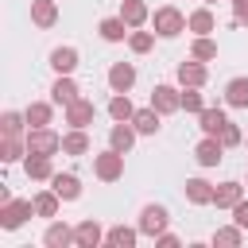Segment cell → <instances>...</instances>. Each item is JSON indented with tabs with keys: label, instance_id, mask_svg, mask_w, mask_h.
<instances>
[{
	"label": "cell",
	"instance_id": "obj_1",
	"mask_svg": "<svg viewBox=\"0 0 248 248\" xmlns=\"http://www.w3.org/2000/svg\"><path fill=\"white\" fill-rule=\"evenodd\" d=\"M62 147V140L50 128H31L27 132V155H54Z\"/></svg>",
	"mask_w": 248,
	"mask_h": 248
},
{
	"label": "cell",
	"instance_id": "obj_2",
	"mask_svg": "<svg viewBox=\"0 0 248 248\" xmlns=\"http://www.w3.org/2000/svg\"><path fill=\"white\" fill-rule=\"evenodd\" d=\"M182 27H186V19H182L178 8H159V12H155V31H159L163 39H174Z\"/></svg>",
	"mask_w": 248,
	"mask_h": 248
},
{
	"label": "cell",
	"instance_id": "obj_3",
	"mask_svg": "<svg viewBox=\"0 0 248 248\" xmlns=\"http://www.w3.org/2000/svg\"><path fill=\"white\" fill-rule=\"evenodd\" d=\"M120 174H124V151L108 147L105 155H97V178L112 182V178H120Z\"/></svg>",
	"mask_w": 248,
	"mask_h": 248
},
{
	"label": "cell",
	"instance_id": "obj_4",
	"mask_svg": "<svg viewBox=\"0 0 248 248\" xmlns=\"http://www.w3.org/2000/svg\"><path fill=\"white\" fill-rule=\"evenodd\" d=\"M31 213H35V202H4V209H0V225H4V229H19Z\"/></svg>",
	"mask_w": 248,
	"mask_h": 248
},
{
	"label": "cell",
	"instance_id": "obj_5",
	"mask_svg": "<svg viewBox=\"0 0 248 248\" xmlns=\"http://www.w3.org/2000/svg\"><path fill=\"white\" fill-rule=\"evenodd\" d=\"M163 229H167V209H163V205H147V209L140 213V232L159 236Z\"/></svg>",
	"mask_w": 248,
	"mask_h": 248
},
{
	"label": "cell",
	"instance_id": "obj_6",
	"mask_svg": "<svg viewBox=\"0 0 248 248\" xmlns=\"http://www.w3.org/2000/svg\"><path fill=\"white\" fill-rule=\"evenodd\" d=\"M132 81H136V66H132V62H116V66L108 70V85H112V93H128Z\"/></svg>",
	"mask_w": 248,
	"mask_h": 248
},
{
	"label": "cell",
	"instance_id": "obj_7",
	"mask_svg": "<svg viewBox=\"0 0 248 248\" xmlns=\"http://www.w3.org/2000/svg\"><path fill=\"white\" fill-rule=\"evenodd\" d=\"M151 108H159V112H174V108H182V93H174L170 85H155V93H151Z\"/></svg>",
	"mask_w": 248,
	"mask_h": 248
},
{
	"label": "cell",
	"instance_id": "obj_8",
	"mask_svg": "<svg viewBox=\"0 0 248 248\" xmlns=\"http://www.w3.org/2000/svg\"><path fill=\"white\" fill-rule=\"evenodd\" d=\"M221 151H225V143H221L217 136H205V140L198 143V151H194V155H198V163H202V167H217V163H221Z\"/></svg>",
	"mask_w": 248,
	"mask_h": 248
},
{
	"label": "cell",
	"instance_id": "obj_9",
	"mask_svg": "<svg viewBox=\"0 0 248 248\" xmlns=\"http://www.w3.org/2000/svg\"><path fill=\"white\" fill-rule=\"evenodd\" d=\"M89 120H93V101H81L78 97L74 105H66V124L70 128H85Z\"/></svg>",
	"mask_w": 248,
	"mask_h": 248
},
{
	"label": "cell",
	"instance_id": "obj_10",
	"mask_svg": "<svg viewBox=\"0 0 248 248\" xmlns=\"http://www.w3.org/2000/svg\"><path fill=\"white\" fill-rule=\"evenodd\" d=\"M50 97H54V105H74L78 101V85L70 81V74H58V81L50 85Z\"/></svg>",
	"mask_w": 248,
	"mask_h": 248
},
{
	"label": "cell",
	"instance_id": "obj_11",
	"mask_svg": "<svg viewBox=\"0 0 248 248\" xmlns=\"http://www.w3.org/2000/svg\"><path fill=\"white\" fill-rule=\"evenodd\" d=\"M50 190H54L58 198H66V202H74V198L81 194V182H78L74 174H54V178H50Z\"/></svg>",
	"mask_w": 248,
	"mask_h": 248
},
{
	"label": "cell",
	"instance_id": "obj_12",
	"mask_svg": "<svg viewBox=\"0 0 248 248\" xmlns=\"http://www.w3.org/2000/svg\"><path fill=\"white\" fill-rule=\"evenodd\" d=\"M31 19H35L39 27H50V23L58 19V8H54V0H31Z\"/></svg>",
	"mask_w": 248,
	"mask_h": 248
},
{
	"label": "cell",
	"instance_id": "obj_13",
	"mask_svg": "<svg viewBox=\"0 0 248 248\" xmlns=\"http://www.w3.org/2000/svg\"><path fill=\"white\" fill-rule=\"evenodd\" d=\"M132 124H136V132H143V136H155V132H159V108H136Z\"/></svg>",
	"mask_w": 248,
	"mask_h": 248
},
{
	"label": "cell",
	"instance_id": "obj_14",
	"mask_svg": "<svg viewBox=\"0 0 248 248\" xmlns=\"http://www.w3.org/2000/svg\"><path fill=\"white\" fill-rule=\"evenodd\" d=\"M62 151H66V155H85V151H89V136H85V128L66 132V136H62Z\"/></svg>",
	"mask_w": 248,
	"mask_h": 248
},
{
	"label": "cell",
	"instance_id": "obj_15",
	"mask_svg": "<svg viewBox=\"0 0 248 248\" xmlns=\"http://www.w3.org/2000/svg\"><path fill=\"white\" fill-rule=\"evenodd\" d=\"M101 236H105V232H101V225H97V221H81V225L74 229V240H78L81 248H93V244H101Z\"/></svg>",
	"mask_w": 248,
	"mask_h": 248
},
{
	"label": "cell",
	"instance_id": "obj_16",
	"mask_svg": "<svg viewBox=\"0 0 248 248\" xmlns=\"http://www.w3.org/2000/svg\"><path fill=\"white\" fill-rule=\"evenodd\" d=\"M120 19H124L128 27H140V23L147 19V4H143V0H124V4H120Z\"/></svg>",
	"mask_w": 248,
	"mask_h": 248
},
{
	"label": "cell",
	"instance_id": "obj_17",
	"mask_svg": "<svg viewBox=\"0 0 248 248\" xmlns=\"http://www.w3.org/2000/svg\"><path fill=\"white\" fill-rule=\"evenodd\" d=\"M225 101L236 105V108H248V78H232L225 85Z\"/></svg>",
	"mask_w": 248,
	"mask_h": 248
},
{
	"label": "cell",
	"instance_id": "obj_18",
	"mask_svg": "<svg viewBox=\"0 0 248 248\" xmlns=\"http://www.w3.org/2000/svg\"><path fill=\"white\" fill-rule=\"evenodd\" d=\"M50 66H54L58 74H70V70L78 66V50H74V46H58V50H50Z\"/></svg>",
	"mask_w": 248,
	"mask_h": 248
},
{
	"label": "cell",
	"instance_id": "obj_19",
	"mask_svg": "<svg viewBox=\"0 0 248 248\" xmlns=\"http://www.w3.org/2000/svg\"><path fill=\"white\" fill-rule=\"evenodd\" d=\"M198 116H202V132H205V136H221V128L229 124L221 108H202Z\"/></svg>",
	"mask_w": 248,
	"mask_h": 248
},
{
	"label": "cell",
	"instance_id": "obj_20",
	"mask_svg": "<svg viewBox=\"0 0 248 248\" xmlns=\"http://www.w3.org/2000/svg\"><path fill=\"white\" fill-rule=\"evenodd\" d=\"M97 31H101V39H108V43H120V39L128 35V23H124L120 16H112V19H101V27H97Z\"/></svg>",
	"mask_w": 248,
	"mask_h": 248
},
{
	"label": "cell",
	"instance_id": "obj_21",
	"mask_svg": "<svg viewBox=\"0 0 248 248\" xmlns=\"http://www.w3.org/2000/svg\"><path fill=\"white\" fill-rule=\"evenodd\" d=\"M186 198H190L194 205H205V202H213V186L202 182V178H190V182H186Z\"/></svg>",
	"mask_w": 248,
	"mask_h": 248
},
{
	"label": "cell",
	"instance_id": "obj_22",
	"mask_svg": "<svg viewBox=\"0 0 248 248\" xmlns=\"http://www.w3.org/2000/svg\"><path fill=\"white\" fill-rule=\"evenodd\" d=\"M240 202V182H221L217 190H213V205H236Z\"/></svg>",
	"mask_w": 248,
	"mask_h": 248
},
{
	"label": "cell",
	"instance_id": "obj_23",
	"mask_svg": "<svg viewBox=\"0 0 248 248\" xmlns=\"http://www.w3.org/2000/svg\"><path fill=\"white\" fill-rule=\"evenodd\" d=\"M186 27H190L194 35H209V31H213V12H209V8H198V12L186 19Z\"/></svg>",
	"mask_w": 248,
	"mask_h": 248
},
{
	"label": "cell",
	"instance_id": "obj_24",
	"mask_svg": "<svg viewBox=\"0 0 248 248\" xmlns=\"http://www.w3.org/2000/svg\"><path fill=\"white\" fill-rule=\"evenodd\" d=\"M108 116H112V120H132V116H136V108H132L128 93H116V97L108 101Z\"/></svg>",
	"mask_w": 248,
	"mask_h": 248
},
{
	"label": "cell",
	"instance_id": "obj_25",
	"mask_svg": "<svg viewBox=\"0 0 248 248\" xmlns=\"http://www.w3.org/2000/svg\"><path fill=\"white\" fill-rule=\"evenodd\" d=\"M132 140H136V132H132L124 120H116V128L108 132V143H112L116 151H128V147H132Z\"/></svg>",
	"mask_w": 248,
	"mask_h": 248
},
{
	"label": "cell",
	"instance_id": "obj_26",
	"mask_svg": "<svg viewBox=\"0 0 248 248\" xmlns=\"http://www.w3.org/2000/svg\"><path fill=\"white\" fill-rule=\"evenodd\" d=\"M178 81H182V85H202V81H205V70H202L198 62H182V66H178Z\"/></svg>",
	"mask_w": 248,
	"mask_h": 248
},
{
	"label": "cell",
	"instance_id": "obj_27",
	"mask_svg": "<svg viewBox=\"0 0 248 248\" xmlns=\"http://www.w3.org/2000/svg\"><path fill=\"white\" fill-rule=\"evenodd\" d=\"M27 178H54L50 174V155H31L27 159Z\"/></svg>",
	"mask_w": 248,
	"mask_h": 248
},
{
	"label": "cell",
	"instance_id": "obj_28",
	"mask_svg": "<svg viewBox=\"0 0 248 248\" xmlns=\"http://www.w3.org/2000/svg\"><path fill=\"white\" fill-rule=\"evenodd\" d=\"M35 213H39V217H54V213H58V194H54V190L39 194V198H35Z\"/></svg>",
	"mask_w": 248,
	"mask_h": 248
},
{
	"label": "cell",
	"instance_id": "obj_29",
	"mask_svg": "<svg viewBox=\"0 0 248 248\" xmlns=\"http://www.w3.org/2000/svg\"><path fill=\"white\" fill-rule=\"evenodd\" d=\"M108 244H116V248H132L136 244V229H124V225H116V229H108V236H105Z\"/></svg>",
	"mask_w": 248,
	"mask_h": 248
},
{
	"label": "cell",
	"instance_id": "obj_30",
	"mask_svg": "<svg viewBox=\"0 0 248 248\" xmlns=\"http://www.w3.org/2000/svg\"><path fill=\"white\" fill-rule=\"evenodd\" d=\"M23 116H27L31 128H46V124H50V105H31Z\"/></svg>",
	"mask_w": 248,
	"mask_h": 248
},
{
	"label": "cell",
	"instance_id": "obj_31",
	"mask_svg": "<svg viewBox=\"0 0 248 248\" xmlns=\"http://www.w3.org/2000/svg\"><path fill=\"white\" fill-rule=\"evenodd\" d=\"M43 240H46V244H50V248H62V244H70V240H74V232H70V229H66V225H50V229H46V236H43Z\"/></svg>",
	"mask_w": 248,
	"mask_h": 248
},
{
	"label": "cell",
	"instance_id": "obj_32",
	"mask_svg": "<svg viewBox=\"0 0 248 248\" xmlns=\"http://www.w3.org/2000/svg\"><path fill=\"white\" fill-rule=\"evenodd\" d=\"M190 54H194V58H217V43L205 39V35H198L194 46H190Z\"/></svg>",
	"mask_w": 248,
	"mask_h": 248
},
{
	"label": "cell",
	"instance_id": "obj_33",
	"mask_svg": "<svg viewBox=\"0 0 248 248\" xmlns=\"http://www.w3.org/2000/svg\"><path fill=\"white\" fill-rule=\"evenodd\" d=\"M23 120H27V116H19V112H4V116H0V128H4V136H19Z\"/></svg>",
	"mask_w": 248,
	"mask_h": 248
},
{
	"label": "cell",
	"instance_id": "obj_34",
	"mask_svg": "<svg viewBox=\"0 0 248 248\" xmlns=\"http://www.w3.org/2000/svg\"><path fill=\"white\" fill-rule=\"evenodd\" d=\"M182 108H186V112H202V93H198V85H186V93H182Z\"/></svg>",
	"mask_w": 248,
	"mask_h": 248
},
{
	"label": "cell",
	"instance_id": "obj_35",
	"mask_svg": "<svg viewBox=\"0 0 248 248\" xmlns=\"http://www.w3.org/2000/svg\"><path fill=\"white\" fill-rule=\"evenodd\" d=\"M19 151H23V143H19L16 136H8V140H4V147H0V159H4V163H16V159H19Z\"/></svg>",
	"mask_w": 248,
	"mask_h": 248
},
{
	"label": "cell",
	"instance_id": "obj_36",
	"mask_svg": "<svg viewBox=\"0 0 248 248\" xmlns=\"http://www.w3.org/2000/svg\"><path fill=\"white\" fill-rule=\"evenodd\" d=\"M128 43L136 54H143V50H151V31H136V35H128Z\"/></svg>",
	"mask_w": 248,
	"mask_h": 248
},
{
	"label": "cell",
	"instance_id": "obj_37",
	"mask_svg": "<svg viewBox=\"0 0 248 248\" xmlns=\"http://www.w3.org/2000/svg\"><path fill=\"white\" fill-rule=\"evenodd\" d=\"M213 244H240V225L236 229H217L213 232Z\"/></svg>",
	"mask_w": 248,
	"mask_h": 248
},
{
	"label": "cell",
	"instance_id": "obj_38",
	"mask_svg": "<svg viewBox=\"0 0 248 248\" xmlns=\"http://www.w3.org/2000/svg\"><path fill=\"white\" fill-rule=\"evenodd\" d=\"M232 221H236L240 229H248V202H236V205H232Z\"/></svg>",
	"mask_w": 248,
	"mask_h": 248
},
{
	"label": "cell",
	"instance_id": "obj_39",
	"mask_svg": "<svg viewBox=\"0 0 248 248\" xmlns=\"http://www.w3.org/2000/svg\"><path fill=\"white\" fill-rule=\"evenodd\" d=\"M221 143H225V147H232V143H240V132H236L232 124H225V128H221Z\"/></svg>",
	"mask_w": 248,
	"mask_h": 248
},
{
	"label": "cell",
	"instance_id": "obj_40",
	"mask_svg": "<svg viewBox=\"0 0 248 248\" xmlns=\"http://www.w3.org/2000/svg\"><path fill=\"white\" fill-rule=\"evenodd\" d=\"M236 8V23H248V0H232Z\"/></svg>",
	"mask_w": 248,
	"mask_h": 248
},
{
	"label": "cell",
	"instance_id": "obj_41",
	"mask_svg": "<svg viewBox=\"0 0 248 248\" xmlns=\"http://www.w3.org/2000/svg\"><path fill=\"white\" fill-rule=\"evenodd\" d=\"M209 4H217V0H209Z\"/></svg>",
	"mask_w": 248,
	"mask_h": 248
}]
</instances>
